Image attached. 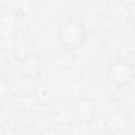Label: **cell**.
<instances>
[{
  "label": "cell",
  "mask_w": 135,
  "mask_h": 135,
  "mask_svg": "<svg viewBox=\"0 0 135 135\" xmlns=\"http://www.w3.org/2000/svg\"><path fill=\"white\" fill-rule=\"evenodd\" d=\"M57 41L60 48H64L69 52L80 51L88 41L86 26L81 21L73 19V18L65 19L57 29Z\"/></svg>",
  "instance_id": "1"
},
{
  "label": "cell",
  "mask_w": 135,
  "mask_h": 135,
  "mask_svg": "<svg viewBox=\"0 0 135 135\" xmlns=\"http://www.w3.org/2000/svg\"><path fill=\"white\" fill-rule=\"evenodd\" d=\"M107 75L108 80L114 84V88L124 89L132 83L135 72H133V65L127 59H116L108 65Z\"/></svg>",
  "instance_id": "2"
},
{
  "label": "cell",
  "mask_w": 135,
  "mask_h": 135,
  "mask_svg": "<svg viewBox=\"0 0 135 135\" xmlns=\"http://www.w3.org/2000/svg\"><path fill=\"white\" fill-rule=\"evenodd\" d=\"M18 72L24 78L37 80L40 76V72H41V60H40V57L35 56V54H29V56L22 57L19 65H18Z\"/></svg>",
  "instance_id": "3"
}]
</instances>
